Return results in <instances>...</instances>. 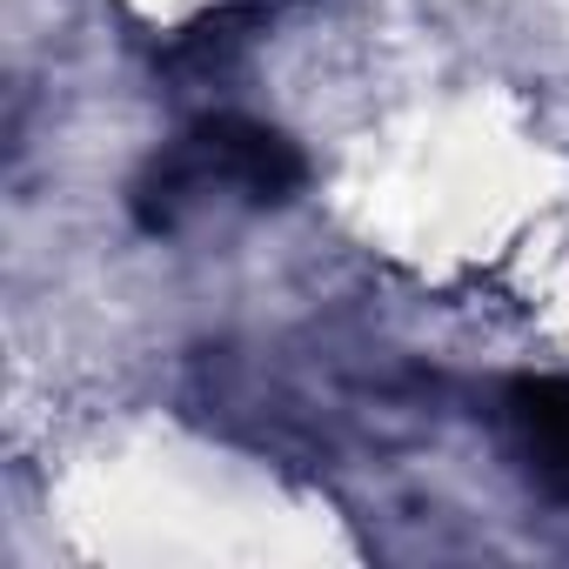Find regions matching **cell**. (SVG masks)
<instances>
[{
    "mask_svg": "<svg viewBox=\"0 0 569 569\" xmlns=\"http://www.w3.org/2000/svg\"><path fill=\"white\" fill-rule=\"evenodd\" d=\"M174 161L194 181V194L201 188H234L248 201H289L302 188V154L281 141L274 128H254V121H234V114L194 128L174 148Z\"/></svg>",
    "mask_w": 569,
    "mask_h": 569,
    "instance_id": "6da1fadb",
    "label": "cell"
},
{
    "mask_svg": "<svg viewBox=\"0 0 569 569\" xmlns=\"http://www.w3.org/2000/svg\"><path fill=\"white\" fill-rule=\"evenodd\" d=\"M509 416L549 496H569V382H516Z\"/></svg>",
    "mask_w": 569,
    "mask_h": 569,
    "instance_id": "7a4b0ae2",
    "label": "cell"
}]
</instances>
